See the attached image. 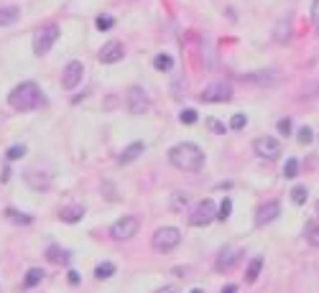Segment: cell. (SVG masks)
Here are the masks:
<instances>
[{
    "label": "cell",
    "instance_id": "cell-1",
    "mask_svg": "<svg viewBox=\"0 0 319 293\" xmlns=\"http://www.w3.org/2000/svg\"><path fill=\"white\" fill-rule=\"evenodd\" d=\"M168 161H171L179 171H199L204 166V153L194 143H176L168 150Z\"/></svg>",
    "mask_w": 319,
    "mask_h": 293
},
{
    "label": "cell",
    "instance_id": "cell-2",
    "mask_svg": "<svg viewBox=\"0 0 319 293\" xmlns=\"http://www.w3.org/2000/svg\"><path fill=\"white\" fill-rule=\"evenodd\" d=\"M8 102L13 110H20V112H28V110H36L44 102V95L36 82H20L13 92L8 95Z\"/></svg>",
    "mask_w": 319,
    "mask_h": 293
},
{
    "label": "cell",
    "instance_id": "cell-3",
    "mask_svg": "<svg viewBox=\"0 0 319 293\" xmlns=\"http://www.w3.org/2000/svg\"><path fill=\"white\" fill-rule=\"evenodd\" d=\"M56 38H59V26H56V23H49V26H44V28H38L36 36H33V54H36V56L49 54L51 46L56 43Z\"/></svg>",
    "mask_w": 319,
    "mask_h": 293
},
{
    "label": "cell",
    "instance_id": "cell-4",
    "mask_svg": "<svg viewBox=\"0 0 319 293\" xmlns=\"http://www.w3.org/2000/svg\"><path fill=\"white\" fill-rule=\"evenodd\" d=\"M179 242H181V232L176 227H161L154 232V240H151L154 250H159V253H171Z\"/></svg>",
    "mask_w": 319,
    "mask_h": 293
},
{
    "label": "cell",
    "instance_id": "cell-5",
    "mask_svg": "<svg viewBox=\"0 0 319 293\" xmlns=\"http://www.w3.org/2000/svg\"><path fill=\"white\" fill-rule=\"evenodd\" d=\"M125 107L131 115H143V112H148V107H151V97H148V92L143 87H131L125 95Z\"/></svg>",
    "mask_w": 319,
    "mask_h": 293
},
{
    "label": "cell",
    "instance_id": "cell-6",
    "mask_svg": "<svg viewBox=\"0 0 319 293\" xmlns=\"http://www.w3.org/2000/svg\"><path fill=\"white\" fill-rule=\"evenodd\" d=\"M212 219H217V207H215V201H212V199L199 201L197 209H194V214L189 217V222L194 224V227H207Z\"/></svg>",
    "mask_w": 319,
    "mask_h": 293
},
{
    "label": "cell",
    "instance_id": "cell-7",
    "mask_svg": "<svg viewBox=\"0 0 319 293\" xmlns=\"http://www.w3.org/2000/svg\"><path fill=\"white\" fill-rule=\"evenodd\" d=\"M253 148H255V153H258L261 158H266V161H276V158L281 155V143L276 141V138H271V135H261V138H255Z\"/></svg>",
    "mask_w": 319,
    "mask_h": 293
},
{
    "label": "cell",
    "instance_id": "cell-8",
    "mask_svg": "<svg viewBox=\"0 0 319 293\" xmlns=\"http://www.w3.org/2000/svg\"><path fill=\"white\" fill-rule=\"evenodd\" d=\"M138 230H141V222L136 217H123L110 227V235L115 240H131V237L138 235Z\"/></svg>",
    "mask_w": 319,
    "mask_h": 293
},
{
    "label": "cell",
    "instance_id": "cell-9",
    "mask_svg": "<svg viewBox=\"0 0 319 293\" xmlns=\"http://www.w3.org/2000/svg\"><path fill=\"white\" fill-rule=\"evenodd\" d=\"M232 97V87L227 82H215V84H209L204 92L199 95L202 102H227Z\"/></svg>",
    "mask_w": 319,
    "mask_h": 293
},
{
    "label": "cell",
    "instance_id": "cell-10",
    "mask_svg": "<svg viewBox=\"0 0 319 293\" xmlns=\"http://www.w3.org/2000/svg\"><path fill=\"white\" fill-rule=\"evenodd\" d=\"M82 74H84V64L82 61H69L67 66H64V72H61V87L64 89H74L79 82H82Z\"/></svg>",
    "mask_w": 319,
    "mask_h": 293
},
{
    "label": "cell",
    "instance_id": "cell-11",
    "mask_svg": "<svg viewBox=\"0 0 319 293\" xmlns=\"http://www.w3.org/2000/svg\"><path fill=\"white\" fill-rule=\"evenodd\" d=\"M123 56H125L123 41H108V43L100 49V54H97V59H100L102 64H118Z\"/></svg>",
    "mask_w": 319,
    "mask_h": 293
},
{
    "label": "cell",
    "instance_id": "cell-12",
    "mask_svg": "<svg viewBox=\"0 0 319 293\" xmlns=\"http://www.w3.org/2000/svg\"><path fill=\"white\" fill-rule=\"evenodd\" d=\"M23 178H26V184H28L33 191H46V189L51 186V173H46V171L28 168V171L23 173Z\"/></svg>",
    "mask_w": 319,
    "mask_h": 293
},
{
    "label": "cell",
    "instance_id": "cell-13",
    "mask_svg": "<svg viewBox=\"0 0 319 293\" xmlns=\"http://www.w3.org/2000/svg\"><path fill=\"white\" fill-rule=\"evenodd\" d=\"M281 214V204L279 201H266V204L258 209V214H255V224H258V227H263V224H268V222H273L276 217Z\"/></svg>",
    "mask_w": 319,
    "mask_h": 293
},
{
    "label": "cell",
    "instance_id": "cell-14",
    "mask_svg": "<svg viewBox=\"0 0 319 293\" xmlns=\"http://www.w3.org/2000/svg\"><path fill=\"white\" fill-rule=\"evenodd\" d=\"M143 150H146L143 143H131L128 148H123V153L118 155V163H131V161H136Z\"/></svg>",
    "mask_w": 319,
    "mask_h": 293
},
{
    "label": "cell",
    "instance_id": "cell-15",
    "mask_svg": "<svg viewBox=\"0 0 319 293\" xmlns=\"http://www.w3.org/2000/svg\"><path fill=\"white\" fill-rule=\"evenodd\" d=\"M82 217H84V207H67V209L59 212V219H61V222H69V224L79 222Z\"/></svg>",
    "mask_w": 319,
    "mask_h": 293
},
{
    "label": "cell",
    "instance_id": "cell-16",
    "mask_svg": "<svg viewBox=\"0 0 319 293\" xmlns=\"http://www.w3.org/2000/svg\"><path fill=\"white\" fill-rule=\"evenodd\" d=\"M238 258H240L238 250H227V253H222V255L217 258V270H230L232 265L238 263Z\"/></svg>",
    "mask_w": 319,
    "mask_h": 293
},
{
    "label": "cell",
    "instance_id": "cell-17",
    "mask_svg": "<svg viewBox=\"0 0 319 293\" xmlns=\"http://www.w3.org/2000/svg\"><path fill=\"white\" fill-rule=\"evenodd\" d=\"M18 15H20V10H18L15 5H10V8H0V26H13L15 20H18Z\"/></svg>",
    "mask_w": 319,
    "mask_h": 293
},
{
    "label": "cell",
    "instance_id": "cell-18",
    "mask_svg": "<svg viewBox=\"0 0 319 293\" xmlns=\"http://www.w3.org/2000/svg\"><path fill=\"white\" fill-rule=\"evenodd\" d=\"M261 268H263V258H258V255H255V258L250 260V265H248V273H245L248 283H255V281H258V276H261Z\"/></svg>",
    "mask_w": 319,
    "mask_h": 293
},
{
    "label": "cell",
    "instance_id": "cell-19",
    "mask_svg": "<svg viewBox=\"0 0 319 293\" xmlns=\"http://www.w3.org/2000/svg\"><path fill=\"white\" fill-rule=\"evenodd\" d=\"M186 204H189V194H184V191H174L171 194V209L174 212H184Z\"/></svg>",
    "mask_w": 319,
    "mask_h": 293
},
{
    "label": "cell",
    "instance_id": "cell-20",
    "mask_svg": "<svg viewBox=\"0 0 319 293\" xmlns=\"http://www.w3.org/2000/svg\"><path fill=\"white\" fill-rule=\"evenodd\" d=\"M41 278H44V270H41V268H31L28 273H26V278H23V286L26 288H33V286L41 283Z\"/></svg>",
    "mask_w": 319,
    "mask_h": 293
},
{
    "label": "cell",
    "instance_id": "cell-21",
    "mask_svg": "<svg viewBox=\"0 0 319 293\" xmlns=\"http://www.w3.org/2000/svg\"><path fill=\"white\" fill-rule=\"evenodd\" d=\"M154 66L159 72H171L174 69V59L168 56V54H159L156 59H154Z\"/></svg>",
    "mask_w": 319,
    "mask_h": 293
},
{
    "label": "cell",
    "instance_id": "cell-22",
    "mask_svg": "<svg viewBox=\"0 0 319 293\" xmlns=\"http://www.w3.org/2000/svg\"><path fill=\"white\" fill-rule=\"evenodd\" d=\"M304 235H307V242H309L312 247H319V224H317V222H309V224H307Z\"/></svg>",
    "mask_w": 319,
    "mask_h": 293
},
{
    "label": "cell",
    "instance_id": "cell-23",
    "mask_svg": "<svg viewBox=\"0 0 319 293\" xmlns=\"http://www.w3.org/2000/svg\"><path fill=\"white\" fill-rule=\"evenodd\" d=\"M49 260H51V263H67V260H69V253L61 250V247H56V245H51V247H49Z\"/></svg>",
    "mask_w": 319,
    "mask_h": 293
},
{
    "label": "cell",
    "instance_id": "cell-24",
    "mask_svg": "<svg viewBox=\"0 0 319 293\" xmlns=\"http://www.w3.org/2000/svg\"><path fill=\"white\" fill-rule=\"evenodd\" d=\"M113 273H115V265H113V263H100V265L95 268V278H100V281L110 278Z\"/></svg>",
    "mask_w": 319,
    "mask_h": 293
},
{
    "label": "cell",
    "instance_id": "cell-25",
    "mask_svg": "<svg viewBox=\"0 0 319 293\" xmlns=\"http://www.w3.org/2000/svg\"><path fill=\"white\" fill-rule=\"evenodd\" d=\"M204 125H207L212 133H215V135H225V133H227V125H225V123H220L217 118H207V120H204Z\"/></svg>",
    "mask_w": 319,
    "mask_h": 293
},
{
    "label": "cell",
    "instance_id": "cell-26",
    "mask_svg": "<svg viewBox=\"0 0 319 293\" xmlns=\"http://www.w3.org/2000/svg\"><path fill=\"white\" fill-rule=\"evenodd\" d=\"M307 196H309L307 186H294V189H291V201H294V204H304Z\"/></svg>",
    "mask_w": 319,
    "mask_h": 293
},
{
    "label": "cell",
    "instance_id": "cell-27",
    "mask_svg": "<svg viewBox=\"0 0 319 293\" xmlns=\"http://www.w3.org/2000/svg\"><path fill=\"white\" fill-rule=\"evenodd\" d=\"M179 120H181L184 125H194V123H197V110H191V107L181 110V112H179Z\"/></svg>",
    "mask_w": 319,
    "mask_h": 293
},
{
    "label": "cell",
    "instance_id": "cell-28",
    "mask_svg": "<svg viewBox=\"0 0 319 293\" xmlns=\"http://www.w3.org/2000/svg\"><path fill=\"white\" fill-rule=\"evenodd\" d=\"M284 176H286V178L299 176V161H296V158H289L286 166H284Z\"/></svg>",
    "mask_w": 319,
    "mask_h": 293
},
{
    "label": "cell",
    "instance_id": "cell-29",
    "mask_svg": "<svg viewBox=\"0 0 319 293\" xmlns=\"http://www.w3.org/2000/svg\"><path fill=\"white\" fill-rule=\"evenodd\" d=\"M5 155H8V161H18V158H23V155H26V146H10Z\"/></svg>",
    "mask_w": 319,
    "mask_h": 293
},
{
    "label": "cell",
    "instance_id": "cell-30",
    "mask_svg": "<svg viewBox=\"0 0 319 293\" xmlns=\"http://www.w3.org/2000/svg\"><path fill=\"white\" fill-rule=\"evenodd\" d=\"M291 38V26L289 23H279V28H276V41H289Z\"/></svg>",
    "mask_w": 319,
    "mask_h": 293
},
{
    "label": "cell",
    "instance_id": "cell-31",
    "mask_svg": "<svg viewBox=\"0 0 319 293\" xmlns=\"http://www.w3.org/2000/svg\"><path fill=\"white\" fill-rule=\"evenodd\" d=\"M230 212H232V201H230V199H222V204H220V209H217V219L225 222V219L230 217Z\"/></svg>",
    "mask_w": 319,
    "mask_h": 293
},
{
    "label": "cell",
    "instance_id": "cell-32",
    "mask_svg": "<svg viewBox=\"0 0 319 293\" xmlns=\"http://www.w3.org/2000/svg\"><path fill=\"white\" fill-rule=\"evenodd\" d=\"M296 141H299L302 146H309V143L314 141V133H312V128H302V130H299V135H296Z\"/></svg>",
    "mask_w": 319,
    "mask_h": 293
},
{
    "label": "cell",
    "instance_id": "cell-33",
    "mask_svg": "<svg viewBox=\"0 0 319 293\" xmlns=\"http://www.w3.org/2000/svg\"><path fill=\"white\" fill-rule=\"evenodd\" d=\"M248 125V118L243 115V112H238V115H232V120H230V128L232 130H243Z\"/></svg>",
    "mask_w": 319,
    "mask_h": 293
},
{
    "label": "cell",
    "instance_id": "cell-34",
    "mask_svg": "<svg viewBox=\"0 0 319 293\" xmlns=\"http://www.w3.org/2000/svg\"><path fill=\"white\" fill-rule=\"evenodd\" d=\"M113 26H115V18H110V15H100L97 18V28L100 31H110Z\"/></svg>",
    "mask_w": 319,
    "mask_h": 293
},
{
    "label": "cell",
    "instance_id": "cell-35",
    "mask_svg": "<svg viewBox=\"0 0 319 293\" xmlns=\"http://www.w3.org/2000/svg\"><path fill=\"white\" fill-rule=\"evenodd\" d=\"M5 214H8V219H13V222H20V224H31V217H28V214H18L15 209H8Z\"/></svg>",
    "mask_w": 319,
    "mask_h": 293
},
{
    "label": "cell",
    "instance_id": "cell-36",
    "mask_svg": "<svg viewBox=\"0 0 319 293\" xmlns=\"http://www.w3.org/2000/svg\"><path fill=\"white\" fill-rule=\"evenodd\" d=\"M291 128H294V125H291L289 118H281V120H279V133H281V135H291Z\"/></svg>",
    "mask_w": 319,
    "mask_h": 293
},
{
    "label": "cell",
    "instance_id": "cell-37",
    "mask_svg": "<svg viewBox=\"0 0 319 293\" xmlns=\"http://www.w3.org/2000/svg\"><path fill=\"white\" fill-rule=\"evenodd\" d=\"M312 23H314L317 33H319V0H314V3H312Z\"/></svg>",
    "mask_w": 319,
    "mask_h": 293
},
{
    "label": "cell",
    "instance_id": "cell-38",
    "mask_svg": "<svg viewBox=\"0 0 319 293\" xmlns=\"http://www.w3.org/2000/svg\"><path fill=\"white\" fill-rule=\"evenodd\" d=\"M220 293H238V286H235V283H227V286H225Z\"/></svg>",
    "mask_w": 319,
    "mask_h": 293
},
{
    "label": "cell",
    "instance_id": "cell-39",
    "mask_svg": "<svg viewBox=\"0 0 319 293\" xmlns=\"http://www.w3.org/2000/svg\"><path fill=\"white\" fill-rule=\"evenodd\" d=\"M69 283H72V286H77V283H79V273H74V270H69Z\"/></svg>",
    "mask_w": 319,
    "mask_h": 293
},
{
    "label": "cell",
    "instance_id": "cell-40",
    "mask_svg": "<svg viewBox=\"0 0 319 293\" xmlns=\"http://www.w3.org/2000/svg\"><path fill=\"white\" fill-rule=\"evenodd\" d=\"M161 293H181V291H179V288H176V286H166V288H163V291H161Z\"/></svg>",
    "mask_w": 319,
    "mask_h": 293
},
{
    "label": "cell",
    "instance_id": "cell-41",
    "mask_svg": "<svg viewBox=\"0 0 319 293\" xmlns=\"http://www.w3.org/2000/svg\"><path fill=\"white\" fill-rule=\"evenodd\" d=\"M191 293H204V291H199V288H194V291H191Z\"/></svg>",
    "mask_w": 319,
    "mask_h": 293
},
{
    "label": "cell",
    "instance_id": "cell-42",
    "mask_svg": "<svg viewBox=\"0 0 319 293\" xmlns=\"http://www.w3.org/2000/svg\"><path fill=\"white\" fill-rule=\"evenodd\" d=\"M314 209H317V214H319V201H317V204H314Z\"/></svg>",
    "mask_w": 319,
    "mask_h": 293
}]
</instances>
